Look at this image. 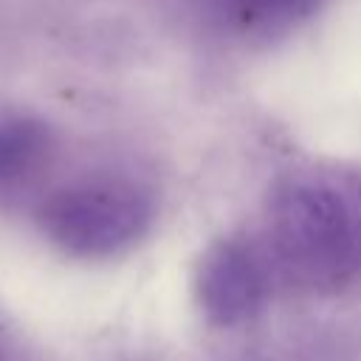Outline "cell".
Listing matches in <instances>:
<instances>
[{
  "label": "cell",
  "instance_id": "277c9868",
  "mask_svg": "<svg viewBox=\"0 0 361 361\" xmlns=\"http://www.w3.org/2000/svg\"><path fill=\"white\" fill-rule=\"evenodd\" d=\"M54 152L51 127L20 110L0 113V189H11L34 178Z\"/></svg>",
  "mask_w": 361,
  "mask_h": 361
},
{
  "label": "cell",
  "instance_id": "3957f363",
  "mask_svg": "<svg viewBox=\"0 0 361 361\" xmlns=\"http://www.w3.org/2000/svg\"><path fill=\"white\" fill-rule=\"evenodd\" d=\"M276 271L262 240L220 237L195 271V296L206 322L217 327H240L262 313L271 299Z\"/></svg>",
  "mask_w": 361,
  "mask_h": 361
},
{
  "label": "cell",
  "instance_id": "5b68a950",
  "mask_svg": "<svg viewBox=\"0 0 361 361\" xmlns=\"http://www.w3.org/2000/svg\"><path fill=\"white\" fill-rule=\"evenodd\" d=\"M327 0H212L217 20L243 37H279L319 14Z\"/></svg>",
  "mask_w": 361,
  "mask_h": 361
},
{
  "label": "cell",
  "instance_id": "7a4b0ae2",
  "mask_svg": "<svg viewBox=\"0 0 361 361\" xmlns=\"http://www.w3.org/2000/svg\"><path fill=\"white\" fill-rule=\"evenodd\" d=\"M152 197L124 178H85L51 192L37 223L45 240L73 259H110L152 226Z\"/></svg>",
  "mask_w": 361,
  "mask_h": 361
},
{
  "label": "cell",
  "instance_id": "6da1fadb",
  "mask_svg": "<svg viewBox=\"0 0 361 361\" xmlns=\"http://www.w3.org/2000/svg\"><path fill=\"white\" fill-rule=\"evenodd\" d=\"M262 245L279 279L322 296L361 293V166L310 161L276 178Z\"/></svg>",
  "mask_w": 361,
  "mask_h": 361
},
{
  "label": "cell",
  "instance_id": "8992f818",
  "mask_svg": "<svg viewBox=\"0 0 361 361\" xmlns=\"http://www.w3.org/2000/svg\"><path fill=\"white\" fill-rule=\"evenodd\" d=\"M0 361H11L8 353H6V347H3V341H0Z\"/></svg>",
  "mask_w": 361,
  "mask_h": 361
}]
</instances>
